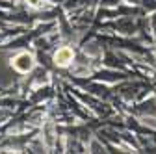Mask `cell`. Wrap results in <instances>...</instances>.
I'll use <instances>...</instances> for the list:
<instances>
[{"label": "cell", "instance_id": "cell-2", "mask_svg": "<svg viewBox=\"0 0 156 154\" xmlns=\"http://www.w3.org/2000/svg\"><path fill=\"white\" fill-rule=\"evenodd\" d=\"M73 60H74V52L69 47H62L60 50H56V54H54V63L58 67H67Z\"/></svg>", "mask_w": 156, "mask_h": 154}, {"label": "cell", "instance_id": "cell-1", "mask_svg": "<svg viewBox=\"0 0 156 154\" xmlns=\"http://www.w3.org/2000/svg\"><path fill=\"white\" fill-rule=\"evenodd\" d=\"M11 67L15 71H19V72H28L34 67V58L28 52H21V54H17L11 60Z\"/></svg>", "mask_w": 156, "mask_h": 154}, {"label": "cell", "instance_id": "cell-3", "mask_svg": "<svg viewBox=\"0 0 156 154\" xmlns=\"http://www.w3.org/2000/svg\"><path fill=\"white\" fill-rule=\"evenodd\" d=\"M28 6L34 8V9H43L45 8V0H26Z\"/></svg>", "mask_w": 156, "mask_h": 154}]
</instances>
